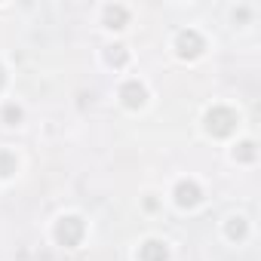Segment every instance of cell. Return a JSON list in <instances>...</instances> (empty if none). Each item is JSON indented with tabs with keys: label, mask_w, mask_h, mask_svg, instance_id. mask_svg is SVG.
<instances>
[{
	"label": "cell",
	"mask_w": 261,
	"mask_h": 261,
	"mask_svg": "<svg viewBox=\"0 0 261 261\" xmlns=\"http://www.w3.org/2000/svg\"><path fill=\"white\" fill-rule=\"evenodd\" d=\"M227 237H230V240H243V237H246V221H243V218H230Z\"/></svg>",
	"instance_id": "10"
},
{
	"label": "cell",
	"mask_w": 261,
	"mask_h": 261,
	"mask_svg": "<svg viewBox=\"0 0 261 261\" xmlns=\"http://www.w3.org/2000/svg\"><path fill=\"white\" fill-rule=\"evenodd\" d=\"M206 129L215 139H224V136H230L233 129H237V114L230 108H212L206 114Z\"/></svg>",
	"instance_id": "1"
},
{
	"label": "cell",
	"mask_w": 261,
	"mask_h": 261,
	"mask_svg": "<svg viewBox=\"0 0 261 261\" xmlns=\"http://www.w3.org/2000/svg\"><path fill=\"white\" fill-rule=\"evenodd\" d=\"M255 154H258V151H255V145H252V142H243V145L233 151V157H237V160H246V163H249V160H255Z\"/></svg>",
	"instance_id": "11"
},
{
	"label": "cell",
	"mask_w": 261,
	"mask_h": 261,
	"mask_svg": "<svg viewBox=\"0 0 261 261\" xmlns=\"http://www.w3.org/2000/svg\"><path fill=\"white\" fill-rule=\"evenodd\" d=\"M166 258H169V249L160 240H148L139 249V261H166Z\"/></svg>",
	"instance_id": "6"
},
{
	"label": "cell",
	"mask_w": 261,
	"mask_h": 261,
	"mask_svg": "<svg viewBox=\"0 0 261 261\" xmlns=\"http://www.w3.org/2000/svg\"><path fill=\"white\" fill-rule=\"evenodd\" d=\"M0 86H4V68H0Z\"/></svg>",
	"instance_id": "13"
},
{
	"label": "cell",
	"mask_w": 261,
	"mask_h": 261,
	"mask_svg": "<svg viewBox=\"0 0 261 261\" xmlns=\"http://www.w3.org/2000/svg\"><path fill=\"white\" fill-rule=\"evenodd\" d=\"M4 120H7L10 126H16V123L22 120V111H19L16 105H7V108H4Z\"/></svg>",
	"instance_id": "12"
},
{
	"label": "cell",
	"mask_w": 261,
	"mask_h": 261,
	"mask_svg": "<svg viewBox=\"0 0 261 261\" xmlns=\"http://www.w3.org/2000/svg\"><path fill=\"white\" fill-rule=\"evenodd\" d=\"M203 37L197 34V31H181L178 34V40H175V49H178V56L181 59H197L200 53H203Z\"/></svg>",
	"instance_id": "3"
},
{
	"label": "cell",
	"mask_w": 261,
	"mask_h": 261,
	"mask_svg": "<svg viewBox=\"0 0 261 261\" xmlns=\"http://www.w3.org/2000/svg\"><path fill=\"white\" fill-rule=\"evenodd\" d=\"M105 22H108V28H123L129 22V13L123 7H108L105 10Z\"/></svg>",
	"instance_id": "7"
},
{
	"label": "cell",
	"mask_w": 261,
	"mask_h": 261,
	"mask_svg": "<svg viewBox=\"0 0 261 261\" xmlns=\"http://www.w3.org/2000/svg\"><path fill=\"white\" fill-rule=\"evenodd\" d=\"M200 197H203V191L194 185V181H178V188H175V203L178 206H197L200 203Z\"/></svg>",
	"instance_id": "5"
},
{
	"label": "cell",
	"mask_w": 261,
	"mask_h": 261,
	"mask_svg": "<svg viewBox=\"0 0 261 261\" xmlns=\"http://www.w3.org/2000/svg\"><path fill=\"white\" fill-rule=\"evenodd\" d=\"M120 98H123V105H126V108H142V105H145V98H148V92H145V86H142L139 80H129V83H123Z\"/></svg>",
	"instance_id": "4"
},
{
	"label": "cell",
	"mask_w": 261,
	"mask_h": 261,
	"mask_svg": "<svg viewBox=\"0 0 261 261\" xmlns=\"http://www.w3.org/2000/svg\"><path fill=\"white\" fill-rule=\"evenodd\" d=\"M16 172V157L10 154V151H0V175H13Z\"/></svg>",
	"instance_id": "9"
},
{
	"label": "cell",
	"mask_w": 261,
	"mask_h": 261,
	"mask_svg": "<svg viewBox=\"0 0 261 261\" xmlns=\"http://www.w3.org/2000/svg\"><path fill=\"white\" fill-rule=\"evenodd\" d=\"M105 59H108V65H114V68H123L129 56H126V46H111Z\"/></svg>",
	"instance_id": "8"
},
{
	"label": "cell",
	"mask_w": 261,
	"mask_h": 261,
	"mask_svg": "<svg viewBox=\"0 0 261 261\" xmlns=\"http://www.w3.org/2000/svg\"><path fill=\"white\" fill-rule=\"evenodd\" d=\"M83 221L77 218V215H68V218H62L59 224H56V240L62 243V246H77L80 240H83Z\"/></svg>",
	"instance_id": "2"
}]
</instances>
